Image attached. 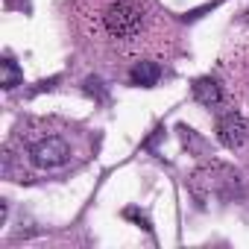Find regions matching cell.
Returning a JSON list of instances; mask_svg holds the SVG:
<instances>
[{"instance_id": "obj_1", "label": "cell", "mask_w": 249, "mask_h": 249, "mask_svg": "<svg viewBox=\"0 0 249 249\" xmlns=\"http://www.w3.org/2000/svg\"><path fill=\"white\" fill-rule=\"evenodd\" d=\"M79 38L111 62L167 56L176 30L156 0H71Z\"/></svg>"}, {"instance_id": "obj_2", "label": "cell", "mask_w": 249, "mask_h": 249, "mask_svg": "<svg viewBox=\"0 0 249 249\" xmlns=\"http://www.w3.org/2000/svg\"><path fill=\"white\" fill-rule=\"evenodd\" d=\"M73 150L59 132H44V129H27L18 126L9 147H6V164L21 161V167H36V170H56L71 161ZM3 164V167H6Z\"/></svg>"}, {"instance_id": "obj_3", "label": "cell", "mask_w": 249, "mask_h": 249, "mask_svg": "<svg viewBox=\"0 0 249 249\" xmlns=\"http://www.w3.org/2000/svg\"><path fill=\"white\" fill-rule=\"evenodd\" d=\"M191 191L199 202H205L211 194H217L223 199H231L234 194H240V182H237L234 170H229L223 164H211V167H199L191 176Z\"/></svg>"}, {"instance_id": "obj_4", "label": "cell", "mask_w": 249, "mask_h": 249, "mask_svg": "<svg viewBox=\"0 0 249 249\" xmlns=\"http://www.w3.org/2000/svg\"><path fill=\"white\" fill-rule=\"evenodd\" d=\"M217 138L226 150H243L249 141V123L240 111H223L217 117Z\"/></svg>"}, {"instance_id": "obj_5", "label": "cell", "mask_w": 249, "mask_h": 249, "mask_svg": "<svg viewBox=\"0 0 249 249\" xmlns=\"http://www.w3.org/2000/svg\"><path fill=\"white\" fill-rule=\"evenodd\" d=\"M194 100L202 103V106H208V108H220L223 106V88H220V82L211 79V76H199L194 82Z\"/></svg>"}, {"instance_id": "obj_6", "label": "cell", "mask_w": 249, "mask_h": 249, "mask_svg": "<svg viewBox=\"0 0 249 249\" xmlns=\"http://www.w3.org/2000/svg\"><path fill=\"white\" fill-rule=\"evenodd\" d=\"M129 79H132V85L153 88V85L161 79V65H159L156 59H141V62H135V65H132Z\"/></svg>"}, {"instance_id": "obj_7", "label": "cell", "mask_w": 249, "mask_h": 249, "mask_svg": "<svg viewBox=\"0 0 249 249\" xmlns=\"http://www.w3.org/2000/svg\"><path fill=\"white\" fill-rule=\"evenodd\" d=\"M0 71H3V82H0V85H3L6 91H12V88H18L21 82H24V73H21V68L6 56L3 62H0Z\"/></svg>"}, {"instance_id": "obj_8", "label": "cell", "mask_w": 249, "mask_h": 249, "mask_svg": "<svg viewBox=\"0 0 249 249\" xmlns=\"http://www.w3.org/2000/svg\"><path fill=\"white\" fill-rule=\"evenodd\" d=\"M123 217H129V220H135V223H138V226H141L144 231H153L150 220H147V217H144V214H141L138 208H126V211H123Z\"/></svg>"}]
</instances>
